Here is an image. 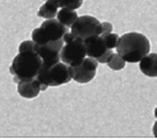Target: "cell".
Returning a JSON list of instances; mask_svg holds the SVG:
<instances>
[{
  "label": "cell",
  "mask_w": 157,
  "mask_h": 139,
  "mask_svg": "<svg viewBox=\"0 0 157 139\" xmlns=\"http://www.w3.org/2000/svg\"><path fill=\"white\" fill-rule=\"evenodd\" d=\"M77 19H78V15L74 10L62 8L57 13V19L68 28L71 27Z\"/></svg>",
  "instance_id": "cell-12"
},
{
  "label": "cell",
  "mask_w": 157,
  "mask_h": 139,
  "mask_svg": "<svg viewBox=\"0 0 157 139\" xmlns=\"http://www.w3.org/2000/svg\"><path fill=\"white\" fill-rule=\"evenodd\" d=\"M141 72L147 77H157V54L151 53L147 54L140 62Z\"/></svg>",
  "instance_id": "cell-11"
},
{
  "label": "cell",
  "mask_w": 157,
  "mask_h": 139,
  "mask_svg": "<svg viewBox=\"0 0 157 139\" xmlns=\"http://www.w3.org/2000/svg\"><path fill=\"white\" fill-rule=\"evenodd\" d=\"M101 36L103 38L104 41H105L108 49L112 50V49L117 46L118 41L120 39V37H119L117 34L109 33L105 34V35H101Z\"/></svg>",
  "instance_id": "cell-15"
},
{
  "label": "cell",
  "mask_w": 157,
  "mask_h": 139,
  "mask_svg": "<svg viewBox=\"0 0 157 139\" xmlns=\"http://www.w3.org/2000/svg\"><path fill=\"white\" fill-rule=\"evenodd\" d=\"M155 118L157 119V107L155 109Z\"/></svg>",
  "instance_id": "cell-22"
},
{
  "label": "cell",
  "mask_w": 157,
  "mask_h": 139,
  "mask_svg": "<svg viewBox=\"0 0 157 139\" xmlns=\"http://www.w3.org/2000/svg\"><path fill=\"white\" fill-rule=\"evenodd\" d=\"M68 32V27L61 23L58 19H50L44 21L41 27L33 31L32 40L38 45H44L51 42L59 41L63 38Z\"/></svg>",
  "instance_id": "cell-5"
},
{
  "label": "cell",
  "mask_w": 157,
  "mask_h": 139,
  "mask_svg": "<svg viewBox=\"0 0 157 139\" xmlns=\"http://www.w3.org/2000/svg\"><path fill=\"white\" fill-rule=\"evenodd\" d=\"M112 54H113L112 50H108L102 56L96 58V60L98 61V62H100V63H107L110 59V58L112 57Z\"/></svg>",
  "instance_id": "cell-18"
},
{
  "label": "cell",
  "mask_w": 157,
  "mask_h": 139,
  "mask_svg": "<svg viewBox=\"0 0 157 139\" xmlns=\"http://www.w3.org/2000/svg\"><path fill=\"white\" fill-rule=\"evenodd\" d=\"M58 8L59 6L56 3L52 2V1H49V0H47V2L39 9V12H38V16L47 19H54L57 15Z\"/></svg>",
  "instance_id": "cell-13"
},
{
  "label": "cell",
  "mask_w": 157,
  "mask_h": 139,
  "mask_svg": "<svg viewBox=\"0 0 157 139\" xmlns=\"http://www.w3.org/2000/svg\"><path fill=\"white\" fill-rule=\"evenodd\" d=\"M42 66L43 60L35 50L19 52L13 60L10 72L16 82L27 81L37 77Z\"/></svg>",
  "instance_id": "cell-2"
},
{
  "label": "cell",
  "mask_w": 157,
  "mask_h": 139,
  "mask_svg": "<svg viewBox=\"0 0 157 139\" xmlns=\"http://www.w3.org/2000/svg\"><path fill=\"white\" fill-rule=\"evenodd\" d=\"M150 42L145 35L137 32L127 33L118 41L116 51L124 60L131 63L140 62L149 54Z\"/></svg>",
  "instance_id": "cell-1"
},
{
  "label": "cell",
  "mask_w": 157,
  "mask_h": 139,
  "mask_svg": "<svg viewBox=\"0 0 157 139\" xmlns=\"http://www.w3.org/2000/svg\"><path fill=\"white\" fill-rule=\"evenodd\" d=\"M35 42L32 40V41H25L23 42L20 44L19 48V52L23 51H28V50H35Z\"/></svg>",
  "instance_id": "cell-17"
},
{
  "label": "cell",
  "mask_w": 157,
  "mask_h": 139,
  "mask_svg": "<svg viewBox=\"0 0 157 139\" xmlns=\"http://www.w3.org/2000/svg\"><path fill=\"white\" fill-rule=\"evenodd\" d=\"M87 55L94 58H98L102 56L108 50L106 42L101 35L92 36L84 40Z\"/></svg>",
  "instance_id": "cell-9"
},
{
  "label": "cell",
  "mask_w": 157,
  "mask_h": 139,
  "mask_svg": "<svg viewBox=\"0 0 157 139\" xmlns=\"http://www.w3.org/2000/svg\"><path fill=\"white\" fill-rule=\"evenodd\" d=\"M83 0H60L59 7L67 8L71 10H76L83 4Z\"/></svg>",
  "instance_id": "cell-16"
},
{
  "label": "cell",
  "mask_w": 157,
  "mask_h": 139,
  "mask_svg": "<svg viewBox=\"0 0 157 139\" xmlns=\"http://www.w3.org/2000/svg\"><path fill=\"white\" fill-rule=\"evenodd\" d=\"M42 91L41 84L35 79L18 82V92L22 97L26 98H34Z\"/></svg>",
  "instance_id": "cell-10"
},
{
  "label": "cell",
  "mask_w": 157,
  "mask_h": 139,
  "mask_svg": "<svg viewBox=\"0 0 157 139\" xmlns=\"http://www.w3.org/2000/svg\"><path fill=\"white\" fill-rule=\"evenodd\" d=\"M65 45L60 51V59L69 67L78 66L83 62L87 55L84 41L77 38L71 32L66 33L63 36Z\"/></svg>",
  "instance_id": "cell-4"
},
{
  "label": "cell",
  "mask_w": 157,
  "mask_h": 139,
  "mask_svg": "<svg viewBox=\"0 0 157 139\" xmlns=\"http://www.w3.org/2000/svg\"><path fill=\"white\" fill-rule=\"evenodd\" d=\"M63 38L59 41L51 42L44 45L35 43V52L43 60V65L52 67L60 62V51L63 46Z\"/></svg>",
  "instance_id": "cell-8"
},
{
  "label": "cell",
  "mask_w": 157,
  "mask_h": 139,
  "mask_svg": "<svg viewBox=\"0 0 157 139\" xmlns=\"http://www.w3.org/2000/svg\"><path fill=\"white\" fill-rule=\"evenodd\" d=\"M125 62H126V61L124 60L118 53L117 54L113 53L112 57L107 62V64L110 68L114 70V71H120L125 67Z\"/></svg>",
  "instance_id": "cell-14"
},
{
  "label": "cell",
  "mask_w": 157,
  "mask_h": 139,
  "mask_svg": "<svg viewBox=\"0 0 157 139\" xmlns=\"http://www.w3.org/2000/svg\"><path fill=\"white\" fill-rule=\"evenodd\" d=\"M153 134L155 137H157V121L155 123L154 126H153Z\"/></svg>",
  "instance_id": "cell-20"
},
{
  "label": "cell",
  "mask_w": 157,
  "mask_h": 139,
  "mask_svg": "<svg viewBox=\"0 0 157 139\" xmlns=\"http://www.w3.org/2000/svg\"><path fill=\"white\" fill-rule=\"evenodd\" d=\"M47 1V0H46ZM49 1H52V2H55V3H56V4L58 5L59 7V3H60V0H49Z\"/></svg>",
  "instance_id": "cell-21"
},
{
  "label": "cell",
  "mask_w": 157,
  "mask_h": 139,
  "mask_svg": "<svg viewBox=\"0 0 157 139\" xmlns=\"http://www.w3.org/2000/svg\"><path fill=\"white\" fill-rule=\"evenodd\" d=\"M36 79L41 84L42 90L44 91L48 86H59L72 79L70 67L63 62H58L52 67L43 65Z\"/></svg>",
  "instance_id": "cell-3"
},
{
  "label": "cell",
  "mask_w": 157,
  "mask_h": 139,
  "mask_svg": "<svg viewBox=\"0 0 157 139\" xmlns=\"http://www.w3.org/2000/svg\"><path fill=\"white\" fill-rule=\"evenodd\" d=\"M71 32L75 37L84 41L92 36L101 35L103 33L102 23L96 18L92 16L78 17L71 27Z\"/></svg>",
  "instance_id": "cell-6"
},
{
  "label": "cell",
  "mask_w": 157,
  "mask_h": 139,
  "mask_svg": "<svg viewBox=\"0 0 157 139\" xmlns=\"http://www.w3.org/2000/svg\"><path fill=\"white\" fill-rule=\"evenodd\" d=\"M97 67L98 61L95 58L91 57L84 58L78 66L70 67L71 78L81 84L89 82L95 78Z\"/></svg>",
  "instance_id": "cell-7"
},
{
  "label": "cell",
  "mask_w": 157,
  "mask_h": 139,
  "mask_svg": "<svg viewBox=\"0 0 157 139\" xmlns=\"http://www.w3.org/2000/svg\"><path fill=\"white\" fill-rule=\"evenodd\" d=\"M102 27H103V33H102V35L109 34L112 31V25L109 23H102Z\"/></svg>",
  "instance_id": "cell-19"
}]
</instances>
